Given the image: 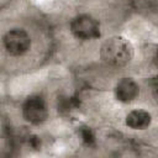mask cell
Segmentation results:
<instances>
[{
  "mask_svg": "<svg viewBox=\"0 0 158 158\" xmlns=\"http://www.w3.org/2000/svg\"><path fill=\"white\" fill-rule=\"evenodd\" d=\"M138 95V85L130 78L121 79L116 85V98L122 102H130Z\"/></svg>",
  "mask_w": 158,
  "mask_h": 158,
  "instance_id": "5",
  "label": "cell"
},
{
  "mask_svg": "<svg viewBox=\"0 0 158 158\" xmlns=\"http://www.w3.org/2000/svg\"><path fill=\"white\" fill-rule=\"evenodd\" d=\"M133 56V48L131 43L121 37H111L101 47V57L102 59L114 67H123L126 65Z\"/></svg>",
  "mask_w": 158,
  "mask_h": 158,
  "instance_id": "1",
  "label": "cell"
},
{
  "mask_svg": "<svg viewBox=\"0 0 158 158\" xmlns=\"http://www.w3.org/2000/svg\"><path fill=\"white\" fill-rule=\"evenodd\" d=\"M28 142H30V144H31L33 148H38V147H40V138H38L37 136H32Z\"/></svg>",
  "mask_w": 158,
  "mask_h": 158,
  "instance_id": "8",
  "label": "cell"
},
{
  "mask_svg": "<svg viewBox=\"0 0 158 158\" xmlns=\"http://www.w3.org/2000/svg\"><path fill=\"white\" fill-rule=\"evenodd\" d=\"M23 116L31 123H41L47 118V107L42 98L31 96L23 104Z\"/></svg>",
  "mask_w": 158,
  "mask_h": 158,
  "instance_id": "4",
  "label": "cell"
},
{
  "mask_svg": "<svg viewBox=\"0 0 158 158\" xmlns=\"http://www.w3.org/2000/svg\"><path fill=\"white\" fill-rule=\"evenodd\" d=\"M79 132H80V137H81L83 142H84L86 146L94 144V142H95V136H94L93 131H91L89 127H81Z\"/></svg>",
  "mask_w": 158,
  "mask_h": 158,
  "instance_id": "7",
  "label": "cell"
},
{
  "mask_svg": "<svg viewBox=\"0 0 158 158\" xmlns=\"http://www.w3.org/2000/svg\"><path fill=\"white\" fill-rule=\"evenodd\" d=\"M30 36L23 30H11L4 37V46L11 56H21L30 48Z\"/></svg>",
  "mask_w": 158,
  "mask_h": 158,
  "instance_id": "3",
  "label": "cell"
},
{
  "mask_svg": "<svg viewBox=\"0 0 158 158\" xmlns=\"http://www.w3.org/2000/svg\"><path fill=\"white\" fill-rule=\"evenodd\" d=\"M72 32L80 40H91L100 36V26L95 19L88 15L77 16L70 23Z\"/></svg>",
  "mask_w": 158,
  "mask_h": 158,
  "instance_id": "2",
  "label": "cell"
},
{
  "mask_svg": "<svg viewBox=\"0 0 158 158\" xmlns=\"http://www.w3.org/2000/svg\"><path fill=\"white\" fill-rule=\"evenodd\" d=\"M126 123L131 128L143 130L151 123V115L144 110H135L131 111L126 117Z\"/></svg>",
  "mask_w": 158,
  "mask_h": 158,
  "instance_id": "6",
  "label": "cell"
}]
</instances>
